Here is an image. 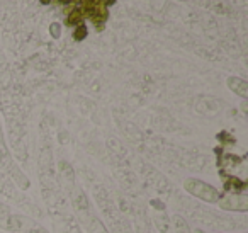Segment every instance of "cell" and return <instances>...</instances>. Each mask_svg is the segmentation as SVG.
<instances>
[{
    "mask_svg": "<svg viewBox=\"0 0 248 233\" xmlns=\"http://www.w3.org/2000/svg\"><path fill=\"white\" fill-rule=\"evenodd\" d=\"M152 225L156 233H173L172 219H170L167 209H153V215L150 216Z\"/></svg>",
    "mask_w": 248,
    "mask_h": 233,
    "instance_id": "cell-6",
    "label": "cell"
},
{
    "mask_svg": "<svg viewBox=\"0 0 248 233\" xmlns=\"http://www.w3.org/2000/svg\"><path fill=\"white\" fill-rule=\"evenodd\" d=\"M14 165L16 162L7 148V143H5V138H4V130H2V123H0V168L7 174Z\"/></svg>",
    "mask_w": 248,
    "mask_h": 233,
    "instance_id": "cell-8",
    "label": "cell"
},
{
    "mask_svg": "<svg viewBox=\"0 0 248 233\" xmlns=\"http://www.w3.org/2000/svg\"><path fill=\"white\" fill-rule=\"evenodd\" d=\"M172 219V228L173 233H192V225L184 218L180 213H175V215L170 216Z\"/></svg>",
    "mask_w": 248,
    "mask_h": 233,
    "instance_id": "cell-10",
    "label": "cell"
},
{
    "mask_svg": "<svg viewBox=\"0 0 248 233\" xmlns=\"http://www.w3.org/2000/svg\"><path fill=\"white\" fill-rule=\"evenodd\" d=\"M192 233H211V232H207V230L199 228V226H192Z\"/></svg>",
    "mask_w": 248,
    "mask_h": 233,
    "instance_id": "cell-13",
    "label": "cell"
},
{
    "mask_svg": "<svg viewBox=\"0 0 248 233\" xmlns=\"http://www.w3.org/2000/svg\"><path fill=\"white\" fill-rule=\"evenodd\" d=\"M85 230H87V233H110L109 228H107V225H106V221H102V218L99 216V213H97V215L93 216L89 223H87Z\"/></svg>",
    "mask_w": 248,
    "mask_h": 233,
    "instance_id": "cell-11",
    "label": "cell"
},
{
    "mask_svg": "<svg viewBox=\"0 0 248 233\" xmlns=\"http://www.w3.org/2000/svg\"><path fill=\"white\" fill-rule=\"evenodd\" d=\"M226 83L228 89L236 94V96H240L241 99H247L248 97V83L243 79H240V77H228Z\"/></svg>",
    "mask_w": 248,
    "mask_h": 233,
    "instance_id": "cell-9",
    "label": "cell"
},
{
    "mask_svg": "<svg viewBox=\"0 0 248 233\" xmlns=\"http://www.w3.org/2000/svg\"><path fill=\"white\" fill-rule=\"evenodd\" d=\"M177 206L180 208V215L187 219V221L192 225L196 223V226L202 230H207V232H228V230H245L247 225L245 223H236L233 218L230 216H224L221 213H216L213 209L202 208L201 204H196V202H190L189 199L180 198L177 196Z\"/></svg>",
    "mask_w": 248,
    "mask_h": 233,
    "instance_id": "cell-1",
    "label": "cell"
},
{
    "mask_svg": "<svg viewBox=\"0 0 248 233\" xmlns=\"http://www.w3.org/2000/svg\"><path fill=\"white\" fill-rule=\"evenodd\" d=\"M7 232L12 233H48V230L32 218L24 215H11L7 223Z\"/></svg>",
    "mask_w": 248,
    "mask_h": 233,
    "instance_id": "cell-4",
    "label": "cell"
},
{
    "mask_svg": "<svg viewBox=\"0 0 248 233\" xmlns=\"http://www.w3.org/2000/svg\"><path fill=\"white\" fill-rule=\"evenodd\" d=\"M11 209H9L7 204L4 202H0V228L7 230V223H9V218H11Z\"/></svg>",
    "mask_w": 248,
    "mask_h": 233,
    "instance_id": "cell-12",
    "label": "cell"
},
{
    "mask_svg": "<svg viewBox=\"0 0 248 233\" xmlns=\"http://www.w3.org/2000/svg\"><path fill=\"white\" fill-rule=\"evenodd\" d=\"M221 211H233V213H247L248 211V196L245 192H231L223 194L217 201Z\"/></svg>",
    "mask_w": 248,
    "mask_h": 233,
    "instance_id": "cell-5",
    "label": "cell"
},
{
    "mask_svg": "<svg viewBox=\"0 0 248 233\" xmlns=\"http://www.w3.org/2000/svg\"><path fill=\"white\" fill-rule=\"evenodd\" d=\"M70 202H72V209L75 213V219L82 226H85L93 216L97 215L95 208H93L92 201L89 199V196L85 194L82 187L75 185V187L70 191Z\"/></svg>",
    "mask_w": 248,
    "mask_h": 233,
    "instance_id": "cell-3",
    "label": "cell"
},
{
    "mask_svg": "<svg viewBox=\"0 0 248 233\" xmlns=\"http://www.w3.org/2000/svg\"><path fill=\"white\" fill-rule=\"evenodd\" d=\"M56 179H58L60 189H65L68 194H70V191L75 187V175H73V168L70 167L66 162H60L58 164Z\"/></svg>",
    "mask_w": 248,
    "mask_h": 233,
    "instance_id": "cell-7",
    "label": "cell"
},
{
    "mask_svg": "<svg viewBox=\"0 0 248 233\" xmlns=\"http://www.w3.org/2000/svg\"><path fill=\"white\" fill-rule=\"evenodd\" d=\"M184 191L194 199H199V201L206 202V204H217V201L221 199V191L217 187H214L213 184L202 181V179L197 177H189L184 181L182 184Z\"/></svg>",
    "mask_w": 248,
    "mask_h": 233,
    "instance_id": "cell-2",
    "label": "cell"
},
{
    "mask_svg": "<svg viewBox=\"0 0 248 233\" xmlns=\"http://www.w3.org/2000/svg\"><path fill=\"white\" fill-rule=\"evenodd\" d=\"M217 233H223V232H217Z\"/></svg>",
    "mask_w": 248,
    "mask_h": 233,
    "instance_id": "cell-14",
    "label": "cell"
}]
</instances>
